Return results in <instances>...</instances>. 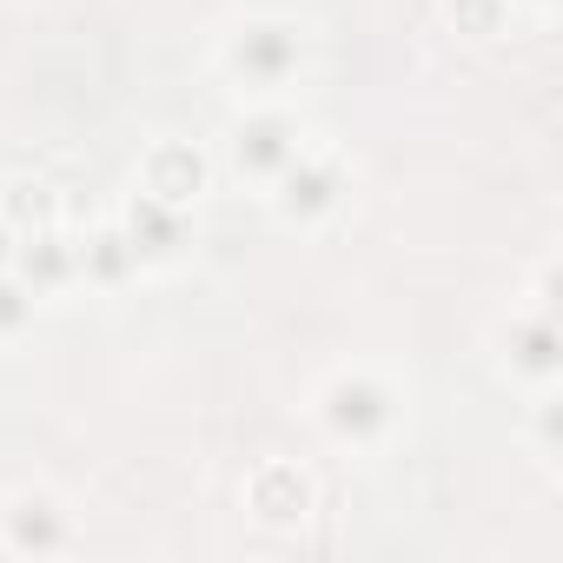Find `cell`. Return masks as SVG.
<instances>
[{
    "label": "cell",
    "mask_w": 563,
    "mask_h": 563,
    "mask_svg": "<svg viewBox=\"0 0 563 563\" xmlns=\"http://www.w3.org/2000/svg\"><path fill=\"white\" fill-rule=\"evenodd\" d=\"M345 199H352V159H345L332 140H306L299 159L265 186V206H272V219L286 225V232H319V225H332V219L345 212Z\"/></svg>",
    "instance_id": "obj_5"
},
{
    "label": "cell",
    "mask_w": 563,
    "mask_h": 563,
    "mask_svg": "<svg viewBox=\"0 0 563 563\" xmlns=\"http://www.w3.org/2000/svg\"><path fill=\"white\" fill-rule=\"evenodd\" d=\"M74 543V510L47 484H21L0 497V550L8 556H54Z\"/></svg>",
    "instance_id": "obj_6"
},
{
    "label": "cell",
    "mask_w": 563,
    "mask_h": 563,
    "mask_svg": "<svg viewBox=\"0 0 563 563\" xmlns=\"http://www.w3.org/2000/svg\"><path fill=\"white\" fill-rule=\"evenodd\" d=\"M306 140L312 133L299 126L292 100H239V113L219 133V173L239 179V186H252V192H265L278 173L299 159Z\"/></svg>",
    "instance_id": "obj_3"
},
{
    "label": "cell",
    "mask_w": 563,
    "mask_h": 563,
    "mask_svg": "<svg viewBox=\"0 0 563 563\" xmlns=\"http://www.w3.org/2000/svg\"><path fill=\"white\" fill-rule=\"evenodd\" d=\"M41 292L27 286V278L8 265V272H0V345H21L27 332H34V319H41Z\"/></svg>",
    "instance_id": "obj_13"
},
{
    "label": "cell",
    "mask_w": 563,
    "mask_h": 563,
    "mask_svg": "<svg viewBox=\"0 0 563 563\" xmlns=\"http://www.w3.org/2000/svg\"><path fill=\"white\" fill-rule=\"evenodd\" d=\"M0 219H8L14 232L54 225V219H60V192H54V179H41V173H14V179H0Z\"/></svg>",
    "instance_id": "obj_12"
},
{
    "label": "cell",
    "mask_w": 563,
    "mask_h": 563,
    "mask_svg": "<svg viewBox=\"0 0 563 563\" xmlns=\"http://www.w3.org/2000/svg\"><path fill=\"white\" fill-rule=\"evenodd\" d=\"M0 556H8V550H0Z\"/></svg>",
    "instance_id": "obj_18"
},
{
    "label": "cell",
    "mask_w": 563,
    "mask_h": 563,
    "mask_svg": "<svg viewBox=\"0 0 563 563\" xmlns=\"http://www.w3.org/2000/svg\"><path fill=\"white\" fill-rule=\"evenodd\" d=\"M563 405H556V391H530V457L537 464H550L556 457V444H563Z\"/></svg>",
    "instance_id": "obj_15"
},
{
    "label": "cell",
    "mask_w": 563,
    "mask_h": 563,
    "mask_svg": "<svg viewBox=\"0 0 563 563\" xmlns=\"http://www.w3.org/2000/svg\"><path fill=\"white\" fill-rule=\"evenodd\" d=\"M490 352H497V378L517 385L523 398L530 391H556V378H563V332H556V306H550V272L537 278L530 299H517L497 319Z\"/></svg>",
    "instance_id": "obj_4"
},
{
    "label": "cell",
    "mask_w": 563,
    "mask_h": 563,
    "mask_svg": "<svg viewBox=\"0 0 563 563\" xmlns=\"http://www.w3.org/2000/svg\"><path fill=\"white\" fill-rule=\"evenodd\" d=\"M444 14L457 21V34L471 41H497L517 14H510V0H444Z\"/></svg>",
    "instance_id": "obj_14"
},
{
    "label": "cell",
    "mask_w": 563,
    "mask_h": 563,
    "mask_svg": "<svg viewBox=\"0 0 563 563\" xmlns=\"http://www.w3.org/2000/svg\"><path fill=\"white\" fill-rule=\"evenodd\" d=\"M212 173H219V159L199 146V140H153L146 153H140V166H133V186L140 192H153V199H166V206H199L206 192H212Z\"/></svg>",
    "instance_id": "obj_7"
},
{
    "label": "cell",
    "mask_w": 563,
    "mask_h": 563,
    "mask_svg": "<svg viewBox=\"0 0 563 563\" xmlns=\"http://www.w3.org/2000/svg\"><path fill=\"white\" fill-rule=\"evenodd\" d=\"M113 225L133 239V252H140L146 272H153V265H173V258L186 252V239H192V212H186V206H166V199H153V192H140V186L120 199Z\"/></svg>",
    "instance_id": "obj_8"
},
{
    "label": "cell",
    "mask_w": 563,
    "mask_h": 563,
    "mask_svg": "<svg viewBox=\"0 0 563 563\" xmlns=\"http://www.w3.org/2000/svg\"><path fill=\"white\" fill-rule=\"evenodd\" d=\"M133 278H146V265H140L133 239H126L113 219H100L93 232H80V286H87V292L113 299V292L133 286Z\"/></svg>",
    "instance_id": "obj_10"
},
{
    "label": "cell",
    "mask_w": 563,
    "mask_h": 563,
    "mask_svg": "<svg viewBox=\"0 0 563 563\" xmlns=\"http://www.w3.org/2000/svg\"><path fill=\"white\" fill-rule=\"evenodd\" d=\"M245 510L272 530H286V523H306L312 517V477L299 464H258L252 484H245Z\"/></svg>",
    "instance_id": "obj_11"
},
{
    "label": "cell",
    "mask_w": 563,
    "mask_h": 563,
    "mask_svg": "<svg viewBox=\"0 0 563 563\" xmlns=\"http://www.w3.org/2000/svg\"><path fill=\"white\" fill-rule=\"evenodd\" d=\"M14 272L27 278L41 299L74 292V286H80V232H67L60 219H54V225L21 232V239H14Z\"/></svg>",
    "instance_id": "obj_9"
},
{
    "label": "cell",
    "mask_w": 563,
    "mask_h": 563,
    "mask_svg": "<svg viewBox=\"0 0 563 563\" xmlns=\"http://www.w3.org/2000/svg\"><path fill=\"white\" fill-rule=\"evenodd\" d=\"M212 74L232 100H292L312 80V21L292 8H245L212 34Z\"/></svg>",
    "instance_id": "obj_1"
},
{
    "label": "cell",
    "mask_w": 563,
    "mask_h": 563,
    "mask_svg": "<svg viewBox=\"0 0 563 563\" xmlns=\"http://www.w3.org/2000/svg\"><path fill=\"white\" fill-rule=\"evenodd\" d=\"M312 424L325 444L339 451H358V457H378L398 431H405V385L372 365V358H352V365H332L312 391Z\"/></svg>",
    "instance_id": "obj_2"
},
{
    "label": "cell",
    "mask_w": 563,
    "mask_h": 563,
    "mask_svg": "<svg viewBox=\"0 0 563 563\" xmlns=\"http://www.w3.org/2000/svg\"><path fill=\"white\" fill-rule=\"evenodd\" d=\"M14 239H21V232H14L8 219H0V272H8V265H14Z\"/></svg>",
    "instance_id": "obj_17"
},
{
    "label": "cell",
    "mask_w": 563,
    "mask_h": 563,
    "mask_svg": "<svg viewBox=\"0 0 563 563\" xmlns=\"http://www.w3.org/2000/svg\"><path fill=\"white\" fill-rule=\"evenodd\" d=\"M556 8H563V0H510V14L530 21V27H556Z\"/></svg>",
    "instance_id": "obj_16"
}]
</instances>
